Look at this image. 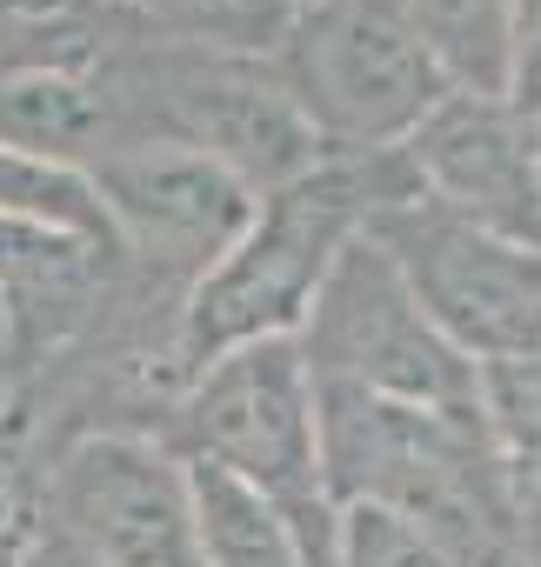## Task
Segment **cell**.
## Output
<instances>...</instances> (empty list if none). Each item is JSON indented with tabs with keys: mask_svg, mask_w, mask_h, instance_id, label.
I'll list each match as a JSON object with an SVG mask.
<instances>
[{
	"mask_svg": "<svg viewBox=\"0 0 541 567\" xmlns=\"http://www.w3.org/2000/svg\"><path fill=\"white\" fill-rule=\"evenodd\" d=\"M415 194L401 147L388 154H321L302 181L261 194L234 247L187 288L174 315V361L181 381L227 348L295 334L335 254L368 234V220Z\"/></svg>",
	"mask_w": 541,
	"mask_h": 567,
	"instance_id": "1",
	"label": "cell"
},
{
	"mask_svg": "<svg viewBox=\"0 0 541 567\" xmlns=\"http://www.w3.org/2000/svg\"><path fill=\"white\" fill-rule=\"evenodd\" d=\"M167 454L221 467L247 494H261L295 534V547L328 567L335 547V501L321 487V447H315V381L295 354V334L247 341L214 354L181 381V394L161 414L154 434Z\"/></svg>",
	"mask_w": 541,
	"mask_h": 567,
	"instance_id": "2",
	"label": "cell"
},
{
	"mask_svg": "<svg viewBox=\"0 0 541 567\" xmlns=\"http://www.w3.org/2000/svg\"><path fill=\"white\" fill-rule=\"evenodd\" d=\"M275 74L315 127L321 154H388L455 94L388 0L295 8L275 48Z\"/></svg>",
	"mask_w": 541,
	"mask_h": 567,
	"instance_id": "3",
	"label": "cell"
},
{
	"mask_svg": "<svg viewBox=\"0 0 541 567\" xmlns=\"http://www.w3.org/2000/svg\"><path fill=\"white\" fill-rule=\"evenodd\" d=\"M295 354L315 388H361V394H381L401 408L481 421L474 361L421 315L408 280L368 234H355L335 254L328 280L315 288V301L295 328Z\"/></svg>",
	"mask_w": 541,
	"mask_h": 567,
	"instance_id": "4",
	"label": "cell"
},
{
	"mask_svg": "<svg viewBox=\"0 0 541 567\" xmlns=\"http://www.w3.org/2000/svg\"><path fill=\"white\" fill-rule=\"evenodd\" d=\"M368 240L395 260L421 315L474 361H541V247L501 240L421 194L381 207Z\"/></svg>",
	"mask_w": 541,
	"mask_h": 567,
	"instance_id": "5",
	"label": "cell"
},
{
	"mask_svg": "<svg viewBox=\"0 0 541 567\" xmlns=\"http://www.w3.org/2000/svg\"><path fill=\"white\" fill-rule=\"evenodd\" d=\"M81 181L108 214L121 267L167 301H187L254 214V194L227 167L161 134H121Z\"/></svg>",
	"mask_w": 541,
	"mask_h": 567,
	"instance_id": "6",
	"label": "cell"
},
{
	"mask_svg": "<svg viewBox=\"0 0 541 567\" xmlns=\"http://www.w3.org/2000/svg\"><path fill=\"white\" fill-rule=\"evenodd\" d=\"M41 514L108 567H207L187 461L154 434L81 427L41 461Z\"/></svg>",
	"mask_w": 541,
	"mask_h": 567,
	"instance_id": "7",
	"label": "cell"
},
{
	"mask_svg": "<svg viewBox=\"0 0 541 567\" xmlns=\"http://www.w3.org/2000/svg\"><path fill=\"white\" fill-rule=\"evenodd\" d=\"M401 161L421 200L501 240L541 247V127L501 94H448L401 141Z\"/></svg>",
	"mask_w": 541,
	"mask_h": 567,
	"instance_id": "8",
	"label": "cell"
},
{
	"mask_svg": "<svg viewBox=\"0 0 541 567\" xmlns=\"http://www.w3.org/2000/svg\"><path fill=\"white\" fill-rule=\"evenodd\" d=\"M121 288V254L48 220H0V348L34 381L108 315Z\"/></svg>",
	"mask_w": 541,
	"mask_h": 567,
	"instance_id": "9",
	"label": "cell"
},
{
	"mask_svg": "<svg viewBox=\"0 0 541 567\" xmlns=\"http://www.w3.org/2000/svg\"><path fill=\"white\" fill-rule=\"evenodd\" d=\"M121 134L127 127H121V114L108 107V94L94 87L88 68L0 54V147L8 154L88 174Z\"/></svg>",
	"mask_w": 541,
	"mask_h": 567,
	"instance_id": "10",
	"label": "cell"
},
{
	"mask_svg": "<svg viewBox=\"0 0 541 567\" xmlns=\"http://www.w3.org/2000/svg\"><path fill=\"white\" fill-rule=\"evenodd\" d=\"M455 94H501L528 0H388Z\"/></svg>",
	"mask_w": 541,
	"mask_h": 567,
	"instance_id": "11",
	"label": "cell"
},
{
	"mask_svg": "<svg viewBox=\"0 0 541 567\" xmlns=\"http://www.w3.org/2000/svg\"><path fill=\"white\" fill-rule=\"evenodd\" d=\"M187 487H194V534L207 567H315L282 527V514L241 481H227L221 467L187 461Z\"/></svg>",
	"mask_w": 541,
	"mask_h": 567,
	"instance_id": "12",
	"label": "cell"
},
{
	"mask_svg": "<svg viewBox=\"0 0 541 567\" xmlns=\"http://www.w3.org/2000/svg\"><path fill=\"white\" fill-rule=\"evenodd\" d=\"M121 14L141 34H161V41L275 61L282 34L295 21V0H121Z\"/></svg>",
	"mask_w": 541,
	"mask_h": 567,
	"instance_id": "13",
	"label": "cell"
},
{
	"mask_svg": "<svg viewBox=\"0 0 541 567\" xmlns=\"http://www.w3.org/2000/svg\"><path fill=\"white\" fill-rule=\"evenodd\" d=\"M0 220H48V227H74V234L114 247L108 214H101V200H94V187L81 174L8 154V147H0Z\"/></svg>",
	"mask_w": 541,
	"mask_h": 567,
	"instance_id": "14",
	"label": "cell"
},
{
	"mask_svg": "<svg viewBox=\"0 0 541 567\" xmlns=\"http://www.w3.org/2000/svg\"><path fill=\"white\" fill-rule=\"evenodd\" d=\"M328 567H468L441 534H428L421 520L395 514V507H335V547Z\"/></svg>",
	"mask_w": 541,
	"mask_h": 567,
	"instance_id": "15",
	"label": "cell"
},
{
	"mask_svg": "<svg viewBox=\"0 0 541 567\" xmlns=\"http://www.w3.org/2000/svg\"><path fill=\"white\" fill-rule=\"evenodd\" d=\"M34 514H41V434L14 401L0 414V567H14Z\"/></svg>",
	"mask_w": 541,
	"mask_h": 567,
	"instance_id": "16",
	"label": "cell"
},
{
	"mask_svg": "<svg viewBox=\"0 0 541 567\" xmlns=\"http://www.w3.org/2000/svg\"><path fill=\"white\" fill-rule=\"evenodd\" d=\"M501 101L541 127V0L534 8H521V28H514V61H508V87Z\"/></svg>",
	"mask_w": 541,
	"mask_h": 567,
	"instance_id": "17",
	"label": "cell"
},
{
	"mask_svg": "<svg viewBox=\"0 0 541 567\" xmlns=\"http://www.w3.org/2000/svg\"><path fill=\"white\" fill-rule=\"evenodd\" d=\"M14 567H108L101 554H88L68 527H54L48 514H34V527H28V540H21V554H14Z\"/></svg>",
	"mask_w": 541,
	"mask_h": 567,
	"instance_id": "18",
	"label": "cell"
},
{
	"mask_svg": "<svg viewBox=\"0 0 541 567\" xmlns=\"http://www.w3.org/2000/svg\"><path fill=\"white\" fill-rule=\"evenodd\" d=\"M514 567H541V481L521 487V534H514Z\"/></svg>",
	"mask_w": 541,
	"mask_h": 567,
	"instance_id": "19",
	"label": "cell"
},
{
	"mask_svg": "<svg viewBox=\"0 0 541 567\" xmlns=\"http://www.w3.org/2000/svg\"><path fill=\"white\" fill-rule=\"evenodd\" d=\"M295 8H315V0H295Z\"/></svg>",
	"mask_w": 541,
	"mask_h": 567,
	"instance_id": "20",
	"label": "cell"
},
{
	"mask_svg": "<svg viewBox=\"0 0 541 567\" xmlns=\"http://www.w3.org/2000/svg\"><path fill=\"white\" fill-rule=\"evenodd\" d=\"M114 8H121V0H114Z\"/></svg>",
	"mask_w": 541,
	"mask_h": 567,
	"instance_id": "21",
	"label": "cell"
}]
</instances>
